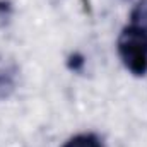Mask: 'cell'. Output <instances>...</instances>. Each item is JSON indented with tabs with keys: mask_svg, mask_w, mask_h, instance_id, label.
<instances>
[{
	"mask_svg": "<svg viewBox=\"0 0 147 147\" xmlns=\"http://www.w3.org/2000/svg\"><path fill=\"white\" fill-rule=\"evenodd\" d=\"M118 55L127 67V70L142 77L147 74V31L128 24L121 29L118 41H116Z\"/></svg>",
	"mask_w": 147,
	"mask_h": 147,
	"instance_id": "obj_1",
	"label": "cell"
},
{
	"mask_svg": "<svg viewBox=\"0 0 147 147\" xmlns=\"http://www.w3.org/2000/svg\"><path fill=\"white\" fill-rule=\"evenodd\" d=\"M19 67L14 60L0 55V101L10 98L17 87Z\"/></svg>",
	"mask_w": 147,
	"mask_h": 147,
	"instance_id": "obj_2",
	"label": "cell"
},
{
	"mask_svg": "<svg viewBox=\"0 0 147 147\" xmlns=\"http://www.w3.org/2000/svg\"><path fill=\"white\" fill-rule=\"evenodd\" d=\"M62 147H105L96 134H79L70 137Z\"/></svg>",
	"mask_w": 147,
	"mask_h": 147,
	"instance_id": "obj_3",
	"label": "cell"
},
{
	"mask_svg": "<svg viewBox=\"0 0 147 147\" xmlns=\"http://www.w3.org/2000/svg\"><path fill=\"white\" fill-rule=\"evenodd\" d=\"M130 24L139 26L147 31V0H142L140 3L135 5V9L132 10V16H130Z\"/></svg>",
	"mask_w": 147,
	"mask_h": 147,
	"instance_id": "obj_4",
	"label": "cell"
},
{
	"mask_svg": "<svg viewBox=\"0 0 147 147\" xmlns=\"http://www.w3.org/2000/svg\"><path fill=\"white\" fill-rule=\"evenodd\" d=\"M67 65H69V69H70V70H74V72L82 70V67H84V57H82L80 53H74V55H70V57H69Z\"/></svg>",
	"mask_w": 147,
	"mask_h": 147,
	"instance_id": "obj_5",
	"label": "cell"
}]
</instances>
